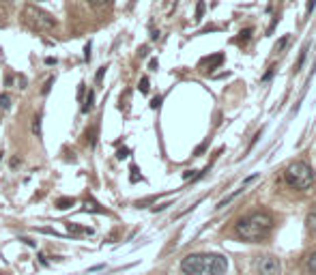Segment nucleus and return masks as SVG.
<instances>
[{"label":"nucleus","mask_w":316,"mask_h":275,"mask_svg":"<svg viewBox=\"0 0 316 275\" xmlns=\"http://www.w3.org/2000/svg\"><path fill=\"white\" fill-rule=\"evenodd\" d=\"M271 217L267 213H252L237 222V234L245 241H263L271 232Z\"/></svg>","instance_id":"2"},{"label":"nucleus","mask_w":316,"mask_h":275,"mask_svg":"<svg viewBox=\"0 0 316 275\" xmlns=\"http://www.w3.org/2000/svg\"><path fill=\"white\" fill-rule=\"evenodd\" d=\"M222 62H224V56L215 54V56H209V58H202L200 67H215V64H222Z\"/></svg>","instance_id":"6"},{"label":"nucleus","mask_w":316,"mask_h":275,"mask_svg":"<svg viewBox=\"0 0 316 275\" xmlns=\"http://www.w3.org/2000/svg\"><path fill=\"white\" fill-rule=\"evenodd\" d=\"M284 181H286L288 187L303 191V189H310V187H312V183H314V172H312L310 166L303 164V161H295V164H290V166L286 168Z\"/></svg>","instance_id":"3"},{"label":"nucleus","mask_w":316,"mask_h":275,"mask_svg":"<svg viewBox=\"0 0 316 275\" xmlns=\"http://www.w3.org/2000/svg\"><path fill=\"white\" fill-rule=\"evenodd\" d=\"M74 204H76L74 198H60V200H56V209H60V211H65V209H69V207H74Z\"/></svg>","instance_id":"9"},{"label":"nucleus","mask_w":316,"mask_h":275,"mask_svg":"<svg viewBox=\"0 0 316 275\" xmlns=\"http://www.w3.org/2000/svg\"><path fill=\"white\" fill-rule=\"evenodd\" d=\"M11 3H13V0H11Z\"/></svg>","instance_id":"27"},{"label":"nucleus","mask_w":316,"mask_h":275,"mask_svg":"<svg viewBox=\"0 0 316 275\" xmlns=\"http://www.w3.org/2000/svg\"><path fill=\"white\" fill-rule=\"evenodd\" d=\"M28 13H32V15H35V20H39V22H41L43 24V26H54V18H50V15H47V13H43V11H35V9H28Z\"/></svg>","instance_id":"5"},{"label":"nucleus","mask_w":316,"mask_h":275,"mask_svg":"<svg viewBox=\"0 0 316 275\" xmlns=\"http://www.w3.org/2000/svg\"><path fill=\"white\" fill-rule=\"evenodd\" d=\"M32 131L35 133H41V116L35 118V125H32Z\"/></svg>","instance_id":"16"},{"label":"nucleus","mask_w":316,"mask_h":275,"mask_svg":"<svg viewBox=\"0 0 316 275\" xmlns=\"http://www.w3.org/2000/svg\"><path fill=\"white\" fill-rule=\"evenodd\" d=\"M226 269L228 260L222 254H189L181 262L185 275H224Z\"/></svg>","instance_id":"1"},{"label":"nucleus","mask_w":316,"mask_h":275,"mask_svg":"<svg viewBox=\"0 0 316 275\" xmlns=\"http://www.w3.org/2000/svg\"><path fill=\"white\" fill-rule=\"evenodd\" d=\"M249 35H252V30H243V32H241V37H239V43L247 41V39H249Z\"/></svg>","instance_id":"18"},{"label":"nucleus","mask_w":316,"mask_h":275,"mask_svg":"<svg viewBox=\"0 0 316 275\" xmlns=\"http://www.w3.org/2000/svg\"><path fill=\"white\" fill-rule=\"evenodd\" d=\"M93 108H95V93L88 91V97H86V103L82 106V112H84V114H88V112H91Z\"/></svg>","instance_id":"8"},{"label":"nucleus","mask_w":316,"mask_h":275,"mask_svg":"<svg viewBox=\"0 0 316 275\" xmlns=\"http://www.w3.org/2000/svg\"><path fill=\"white\" fill-rule=\"evenodd\" d=\"M288 41H290V37H282V39H280V41H278V43H275V50H273V52H280V50H282V47H284V45H286Z\"/></svg>","instance_id":"14"},{"label":"nucleus","mask_w":316,"mask_h":275,"mask_svg":"<svg viewBox=\"0 0 316 275\" xmlns=\"http://www.w3.org/2000/svg\"><path fill=\"white\" fill-rule=\"evenodd\" d=\"M307 269H310L312 273H316V252L307 258Z\"/></svg>","instance_id":"13"},{"label":"nucleus","mask_w":316,"mask_h":275,"mask_svg":"<svg viewBox=\"0 0 316 275\" xmlns=\"http://www.w3.org/2000/svg\"><path fill=\"white\" fill-rule=\"evenodd\" d=\"M202 13H205V3L200 0L198 7H196V20H200V18H202Z\"/></svg>","instance_id":"17"},{"label":"nucleus","mask_w":316,"mask_h":275,"mask_svg":"<svg viewBox=\"0 0 316 275\" xmlns=\"http://www.w3.org/2000/svg\"><path fill=\"white\" fill-rule=\"evenodd\" d=\"M314 9V0H310V3H307V11H312Z\"/></svg>","instance_id":"26"},{"label":"nucleus","mask_w":316,"mask_h":275,"mask_svg":"<svg viewBox=\"0 0 316 275\" xmlns=\"http://www.w3.org/2000/svg\"><path fill=\"white\" fill-rule=\"evenodd\" d=\"M69 234H93V228H86V226H78V224H67Z\"/></svg>","instance_id":"7"},{"label":"nucleus","mask_w":316,"mask_h":275,"mask_svg":"<svg viewBox=\"0 0 316 275\" xmlns=\"http://www.w3.org/2000/svg\"><path fill=\"white\" fill-rule=\"evenodd\" d=\"M123 157H127V149H123V151H118V159H123Z\"/></svg>","instance_id":"25"},{"label":"nucleus","mask_w":316,"mask_h":275,"mask_svg":"<svg viewBox=\"0 0 316 275\" xmlns=\"http://www.w3.org/2000/svg\"><path fill=\"white\" fill-rule=\"evenodd\" d=\"M258 273H261V275H278L280 273L278 258H273V256L261 258V262H258Z\"/></svg>","instance_id":"4"},{"label":"nucleus","mask_w":316,"mask_h":275,"mask_svg":"<svg viewBox=\"0 0 316 275\" xmlns=\"http://www.w3.org/2000/svg\"><path fill=\"white\" fill-rule=\"evenodd\" d=\"M307 230H310L312 234H316V211H312L310 215H307Z\"/></svg>","instance_id":"10"},{"label":"nucleus","mask_w":316,"mask_h":275,"mask_svg":"<svg viewBox=\"0 0 316 275\" xmlns=\"http://www.w3.org/2000/svg\"><path fill=\"white\" fill-rule=\"evenodd\" d=\"M271 76H273V67H271V69H269V71H267V74L263 76V82H267V80H269Z\"/></svg>","instance_id":"22"},{"label":"nucleus","mask_w":316,"mask_h":275,"mask_svg":"<svg viewBox=\"0 0 316 275\" xmlns=\"http://www.w3.org/2000/svg\"><path fill=\"white\" fill-rule=\"evenodd\" d=\"M159 106H161V99H159V97H155V99H153V103H151V108H155V110H157Z\"/></svg>","instance_id":"20"},{"label":"nucleus","mask_w":316,"mask_h":275,"mask_svg":"<svg viewBox=\"0 0 316 275\" xmlns=\"http://www.w3.org/2000/svg\"><path fill=\"white\" fill-rule=\"evenodd\" d=\"M103 74H105V67H101V69H99V74H97V82H99V80L103 78Z\"/></svg>","instance_id":"24"},{"label":"nucleus","mask_w":316,"mask_h":275,"mask_svg":"<svg viewBox=\"0 0 316 275\" xmlns=\"http://www.w3.org/2000/svg\"><path fill=\"white\" fill-rule=\"evenodd\" d=\"M307 47H310V45H305L303 50H301V54H299V60H297V64H295V71H301V64L305 62V56H307Z\"/></svg>","instance_id":"12"},{"label":"nucleus","mask_w":316,"mask_h":275,"mask_svg":"<svg viewBox=\"0 0 316 275\" xmlns=\"http://www.w3.org/2000/svg\"><path fill=\"white\" fill-rule=\"evenodd\" d=\"M11 108V95H0V110H9Z\"/></svg>","instance_id":"11"},{"label":"nucleus","mask_w":316,"mask_h":275,"mask_svg":"<svg viewBox=\"0 0 316 275\" xmlns=\"http://www.w3.org/2000/svg\"><path fill=\"white\" fill-rule=\"evenodd\" d=\"M138 88H140V93H149V78H142Z\"/></svg>","instance_id":"15"},{"label":"nucleus","mask_w":316,"mask_h":275,"mask_svg":"<svg viewBox=\"0 0 316 275\" xmlns=\"http://www.w3.org/2000/svg\"><path fill=\"white\" fill-rule=\"evenodd\" d=\"M84 52H86V54H84V58H86V60H91V45H86V50H84Z\"/></svg>","instance_id":"23"},{"label":"nucleus","mask_w":316,"mask_h":275,"mask_svg":"<svg viewBox=\"0 0 316 275\" xmlns=\"http://www.w3.org/2000/svg\"><path fill=\"white\" fill-rule=\"evenodd\" d=\"M52 84H54V78H50V80H47V84L43 86V95H45V93H50V86H52Z\"/></svg>","instance_id":"19"},{"label":"nucleus","mask_w":316,"mask_h":275,"mask_svg":"<svg viewBox=\"0 0 316 275\" xmlns=\"http://www.w3.org/2000/svg\"><path fill=\"white\" fill-rule=\"evenodd\" d=\"M88 3H91V5H95V7H99V5H105V3H108V0H88Z\"/></svg>","instance_id":"21"}]
</instances>
